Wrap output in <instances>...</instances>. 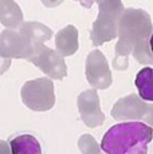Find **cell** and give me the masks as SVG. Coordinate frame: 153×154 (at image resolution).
Returning a JSON list of instances; mask_svg holds the SVG:
<instances>
[{
  "instance_id": "cell-14",
  "label": "cell",
  "mask_w": 153,
  "mask_h": 154,
  "mask_svg": "<svg viewBox=\"0 0 153 154\" xmlns=\"http://www.w3.org/2000/svg\"><path fill=\"white\" fill-rule=\"evenodd\" d=\"M136 87L138 90V97L146 102H153V69L144 67L136 75Z\"/></svg>"
},
{
  "instance_id": "cell-13",
  "label": "cell",
  "mask_w": 153,
  "mask_h": 154,
  "mask_svg": "<svg viewBox=\"0 0 153 154\" xmlns=\"http://www.w3.org/2000/svg\"><path fill=\"white\" fill-rule=\"evenodd\" d=\"M11 154H42V145L31 134H19L10 141Z\"/></svg>"
},
{
  "instance_id": "cell-12",
  "label": "cell",
  "mask_w": 153,
  "mask_h": 154,
  "mask_svg": "<svg viewBox=\"0 0 153 154\" xmlns=\"http://www.w3.org/2000/svg\"><path fill=\"white\" fill-rule=\"evenodd\" d=\"M19 32L31 42L32 46H40L48 40L52 35V31L45 24L38 22H26L20 26Z\"/></svg>"
},
{
  "instance_id": "cell-16",
  "label": "cell",
  "mask_w": 153,
  "mask_h": 154,
  "mask_svg": "<svg viewBox=\"0 0 153 154\" xmlns=\"http://www.w3.org/2000/svg\"><path fill=\"white\" fill-rule=\"evenodd\" d=\"M144 123H146V125L153 129V105L149 106V110L145 114V117H144Z\"/></svg>"
},
{
  "instance_id": "cell-20",
  "label": "cell",
  "mask_w": 153,
  "mask_h": 154,
  "mask_svg": "<svg viewBox=\"0 0 153 154\" xmlns=\"http://www.w3.org/2000/svg\"><path fill=\"white\" fill-rule=\"evenodd\" d=\"M151 50H152V54H153V32H152V36H151Z\"/></svg>"
},
{
  "instance_id": "cell-11",
  "label": "cell",
  "mask_w": 153,
  "mask_h": 154,
  "mask_svg": "<svg viewBox=\"0 0 153 154\" xmlns=\"http://www.w3.org/2000/svg\"><path fill=\"white\" fill-rule=\"evenodd\" d=\"M0 23L8 29L23 24V12L14 0H0Z\"/></svg>"
},
{
  "instance_id": "cell-4",
  "label": "cell",
  "mask_w": 153,
  "mask_h": 154,
  "mask_svg": "<svg viewBox=\"0 0 153 154\" xmlns=\"http://www.w3.org/2000/svg\"><path fill=\"white\" fill-rule=\"evenodd\" d=\"M22 99L28 109L47 111L54 106V85L48 78H38L26 82L22 87Z\"/></svg>"
},
{
  "instance_id": "cell-8",
  "label": "cell",
  "mask_w": 153,
  "mask_h": 154,
  "mask_svg": "<svg viewBox=\"0 0 153 154\" xmlns=\"http://www.w3.org/2000/svg\"><path fill=\"white\" fill-rule=\"evenodd\" d=\"M151 103H146L136 94L121 98L116 102L111 109V117L117 121L123 119H144L145 114L149 110Z\"/></svg>"
},
{
  "instance_id": "cell-10",
  "label": "cell",
  "mask_w": 153,
  "mask_h": 154,
  "mask_svg": "<svg viewBox=\"0 0 153 154\" xmlns=\"http://www.w3.org/2000/svg\"><path fill=\"white\" fill-rule=\"evenodd\" d=\"M78 29L74 26H66L55 36V47L61 56H71L78 51Z\"/></svg>"
},
{
  "instance_id": "cell-18",
  "label": "cell",
  "mask_w": 153,
  "mask_h": 154,
  "mask_svg": "<svg viewBox=\"0 0 153 154\" xmlns=\"http://www.w3.org/2000/svg\"><path fill=\"white\" fill-rule=\"evenodd\" d=\"M62 2H63V0H42V3L46 7H57Z\"/></svg>"
},
{
  "instance_id": "cell-9",
  "label": "cell",
  "mask_w": 153,
  "mask_h": 154,
  "mask_svg": "<svg viewBox=\"0 0 153 154\" xmlns=\"http://www.w3.org/2000/svg\"><path fill=\"white\" fill-rule=\"evenodd\" d=\"M78 109L82 121L89 127H97L104 123L105 115L99 107V98L95 88L83 91L78 97Z\"/></svg>"
},
{
  "instance_id": "cell-19",
  "label": "cell",
  "mask_w": 153,
  "mask_h": 154,
  "mask_svg": "<svg viewBox=\"0 0 153 154\" xmlns=\"http://www.w3.org/2000/svg\"><path fill=\"white\" fill-rule=\"evenodd\" d=\"M76 2H79L82 5H83L85 8H90L92 5L95 3V0H76Z\"/></svg>"
},
{
  "instance_id": "cell-17",
  "label": "cell",
  "mask_w": 153,
  "mask_h": 154,
  "mask_svg": "<svg viewBox=\"0 0 153 154\" xmlns=\"http://www.w3.org/2000/svg\"><path fill=\"white\" fill-rule=\"evenodd\" d=\"M0 64H4V66H7V67H10V64H11V59H8V58H4V56H0ZM5 71L4 67H2L0 66V74H3Z\"/></svg>"
},
{
  "instance_id": "cell-1",
  "label": "cell",
  "mask_w": 153,
  "mask_h": 154,
  "mask_svg": "<svg viewBox=\"0 0 153 154\" xmlns=\"http://www.w3.org/2000/svg\"><path fill=\"white\" fill-rule=\"evenodd\" d=\"M153 32L151 16L140 8H128L123 11L118 26V42L116 44V56L113 67L126 70L129 66V55L141 64H153L151 50V36Z\"/></svg>"
},
{
  "instance_id": "cell-3",
  "label": "cell",
  "mask_w": 153,
  "mask_h": 154,
  "mask_svg": "<svg viewBox=\"0 0 153 154\" xmlns=\"http://www.w3.org/2000/svg\"><path fill=\"white\" fill-rule=\"evenodd\" d=\"M95 3L99 12L93 23L90 39L93 46H101L118 36L120 20L125 8L121 0H95Z\"/></svg>"
},
{
  "instance_id": "cell-7",
  "label": "cell",
  "mask_w": 153,
  "mask_h": 154,
  "mask_svg": "<svg viewBox=\"0 0 153 154\" xmlns=\"http://www.w3.org/2000/svg\"><path fill=\"white\" fill-rule=\"evenodd\" d=\"M34 52V46L20 32L4 29L0 34V56L16 59H30Z\"/></svg>"
},
{
  "instance_id": "cell-15",
  "label": "cell",
  "mask_w": 153,
  "mask_h": 154,
  "mask_svg": "<svg viewBox=\"0 0 153 154\" xmlns=\"http://www.w3.org/2000/svg\"><path fill=\"white\" fill-rule=\"evenodd\" d=\"M81 147L83 154H101L99 153V146L95 141H94L93 137L90 135H83L81 138Z\"/></svg>"
},
{
  "instance_id": "cell-2",
  "label": "cell",
  "mask_w": 153,
  "mask_h": 154,
  "mask_svg": "<svg viewBox=\"0 0 153 154\" xmlns=\"http://www.w3.org/2000/svg\"><path fill=\"white\" fill-rule=\"evenodd\" d=\"M153 129L144 122L129 121L117 123L105 133L101 149L105 154H148Z\"/></svg>"
},
{
  "instance_id": "cell-5",
  "label": "cell",
  "mask_w": 153,
  "mask_h": 154,
  "mask_svg": "<svg viewBox=\"0 0 153 154\" xmlns=\"http://www.w3.org/2000/svg\"><path fill=\"white\" fill-rule=\"evenodd\" d=\"M28 60L52 79H63L67 75V66L63 56L45 44L35 46L34 52Z\"/></svg>"
},
{
  "instance_id": "cell-6",
  "label": "cell",
  "mask_w": 153,
  "mask_h": 154,
  "mask_svg": "<svg viewBox=\"0 0 153 154\" xmlns=\"http://www.w3.org/2000/svg\"><path fill=\"white\" fill-rule=\"evenodd\" d=\"M86 78L94 88L106 90L113 82L108 60L99 50H94L86 59Z\"/></svg>"
}]
</instances>
